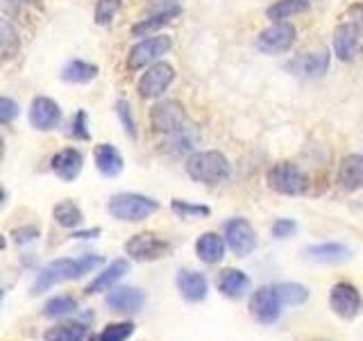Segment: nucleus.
Returning <instances> with one entry per match:
<instances>
[{"label": "nucleus", "mask_w": 363, "mask_h": 341, "mask_svg": "<svg viewBox=\"0 0 363 341\" xmlns=\"http://www.w3.org/2000/svg\"><path fill=\"white\" fill-rule=\"evenodd\" d=\"M100 264H102V259L96 257V255H84L79 259H68V257L57 259V261H52V264H48L39 273V278H37V282H34L32 291L41 293L45 289L55 287L57 282L77 280V278H82L84 273H91L94 269H98Z\"/></svg>", "instance_id": "nucleus-1"}, {"label": "nucleus", "mask_w": 363, "mask_h": 341, "mask_svg": "<svg viewBox=\"0 0 363 341\" xmlns=\"http://www.w3.org/2000/svg\"><path fill=\"white\" fill-rule=\"evenodd\" d=\"M186 173L202 185H218V182L230 178V162L218 151L193 153L186 159Z\"/></svg>", "instance_id": "nucleus-2"}, {"label": "nucleus", "mask_w": 363, "mask_h": 341, "mask_svg": "<svg viewBox=\"0 0 363 341\" xmlns=\"http://www.w3.org/2000/svg\"><path fill=\"white\" fill-rule=\"evenodd\" d=\"M107 210L118 221H143L159 210V202L141 193H118L109 200Z\"/></svg>", "instance_id": "nucleus-3"}, {"label": "nucleus", "mask_w": 363, "mask_h": 341, "mask_svg": "<svg viewBox=\"0 0 363 341\" xmlns=\"http://www.w3.org/2000/svg\"><path fill=\"white\" fill-rule=\"evenodd\" d=\"M268 185L284 196H300L306 189V175L293 162H277L268 170Z\"/></svg>", "instance_id": "nucleus-4"}, {"label": "nucleus", "mask_w": 363, "mask_h": 341, "mask_svg": "<svg viewBox=\"0 0 363 341\" xmlns=\"http://www.w3.org/2000/svg\"><path fill=\"white\" fill-rule=\"evenodd\" d=\"M186 121V112L184 105L177 100H162L150 109V123L155 132L162 134H177L184 128Z\"/></svg>", "instance_id": "nucleus-5"}, {"label": "nucleus", "mask_w": 363, "mask_h": 341, "mask_svg": "<svg viewBox=\"0 0 363 341\" xmlns=\"http://www.w3.org/2000/svg\"><path fill=\"white\" fill-rule=\"evenodd\" d=\"M170 48H173V39L166 37V34H155V37H147L143 41H139L130 50L128 55V66L132 71L136 68H143L147 64L157 62L159 57H164Z\"/></svg>", "instance_id": "nucleus-6"}, {"label": "nucleus", "mask_w": 363, "mask_h": 341, "mask_svg": "<svg viewBox=\"0 0 363 341\" xmlns=\"http://www.w3.org/2000/svg\"><path fill=\"white\" fill-rule=\"evenodd\" d=\"M293 43H295V28L286 21L272 23L270 28L261 30L259 37H257V48L261 53H268V55L286 53Z\"/></svg>", "instance_id": "nucleus-7"}, {"label": "nucleus", "mask_w": 363, "mask_h": 341, "mask_svg": "<svg viewBox=\"0 0 363 341\" xmlns=\"http://www.w3.org/2000/svg\"><path fill=\"white\" fill-rule=\"evenodd\" d=\"M225 244L238 257L250 255L257 248V232L245 219H232L225 223Z\"/></svg>", "instance_id": "nucleus-8"}, {"label": "nucleus", "mask_w": 363, "mask_h": 341, "mask_svg": "<svg viewBox=\"0 0 363 341\" xmlns=\"http://www.w3.org/2000/svg\"><path fill=\"white\" fill-rule=\"evenodd\" d=\"M250 314L261 325H270L277 321L281 314V301L275 287H261L252 293V298H250Z\"/></svg>", "instance_id": "nucleus-9"}, {"label": "nucleus", "mask_w": 363, "mask_h": 341, "mask_svg": "<svg viewBox=\"0 0 363 341\" xmlns=\"http://www.w3.org/2000/svg\"><path fill=\"white\" fill-rule=\"evenodd\" d=\"M125 250H128V255L136 261H152V259L164 257L170 250V244L152 232H141V234H134L130 242L125 244Z\"/></svg>", "instance_id": "nucleus-10"}, {"label": "nucleus", "mask_w": 363, "mask_h": 341, "mask_svg": "<svg viewBox=\"0 0 363 341\" xmlns=\"http://www.w3.org/2000/svg\"><path fill=\"white\" fill-rule=\"evenodd\" d=\"M175 80V68L168 62H155L139 80V94L143 98H159Z\"/></svg>", "instance_id": "nucleus-11"}, {"label": "nucleus", "mask_w": 363, "mask_h": 341, "mask_svg": "<svg viewBox=\"0 0 363 341\" xmlns=\"http://www.w3.org/2000/svg\"><path fill=\"white\" fill-rule=\"evenodd\" d=\"M329 307L338 314L340 318H354L359 310L363 307V301L357 291V287H352L347 282H338L329 291Z\"/></svg>", "instance_id": "nucleus-12"}, {"label": "nucleus", "mask_w": 363, "mask_h": 341, "mask_svg": "<svg viewBox=\"0 0 363 341\" xmlns=\"http://www.w3.org/2000/svg\"><path fill=\"white\" fill-rule=\"evenodd\" d=\"M329 68V53L327 50H313V53H304L300 57H295V60L289 64V71L300 75V77H306V80H315L327 73Z\"/></svg>", "instance_id": "nucleus-13"}, {"label": "nucleus", "mask_w": 363, "mask_h": 341, "mask_svg": "<svg viewBox=\"0 0 363 341\" xmlns=\"http://www.w3.org/2000/svg\"><path fill=\"white\" fill-rule=\"evenodd\" d=\"M60 121H62V109H60V105H57L52 98L39 96V98L32 100L30 123L37 130H52V128L60 125Z\"/></svg>", "instance_id": "nucleus-14"}, {"label": "nucleus", "mask_w": 363, "mask_h": 341, "mask_svg": "<svg viewBox=\"0 0 363 341\" xmlns=\"http://www.w3.org/2000/svg\"><path fill=\"white\" fill-rule=\"evenodd\" d=\"M359 28L354 23H340L334 32V53L340 62H352L359 48Z\"/></svg>", "instance_id": "nucleus-15"}, {"label": "nucleus", "mask_w": 363, "mask_h": 341, "mask_svg": "<svg viewBox=\"0 0 363 341\" xmlns=\"http://www.w3.org/2000/svg\"><path fill=\"white\" fill-rule=\"evenodd\" d=\"M143 303H145L143 291L134 289V287H116V289H111L107 296V305L113 312H121V314L139 312L143 307Z\"/></svg>", "instance_id": "nucleus-16"}, {"label": "nucleus", "mask_w": 363, "mask_h": 341, "mask_svg": "<svg viewBox=\"0 0 363 341\" xmlns=\"http://www.w3.org/2000/svg\"><path fill=\"white\" fill-rule=\"evenodd\" d=\"M177 289L186 301L200 303V301H204V296H207V291H209V282L198 271H179Z\"/></svg>", "instance_id": "nucleus-17"}, {"label": "nucleus", "mask_w": 363, "mask_h": 341, "mask_svg": "<svg viewBox=\"0 0 363 341\" xmlns=\"http://www.w3.org/2000/svg\"><path fill=\"white\" fill-rule=\"evenodd\" d=\"M82 162H84L82 153L75 151V148H66V151L57 153L52 157V170H55L57 178H62L66 182H73L79 175V170H82Z\"/></svg>", "instance_id": "nucleus-18"}, {"label": "nucleus", "mask_w": 363, "mask_h": 341, "mask_svg": "<svg viewBox=\"0 0 363 341\" xmlns=\"http://www.w3.org/2000/svg\"><path fill=\"white\" fill-rule=\"evenodd\" d=\"M336 180H338V185L347 191L361 189L363 187V155H347L338 166Z\"/></svg>", "instance_id": "nucleus-19"}, {"label": "nucleus", "mask_w": 363, "mask_h": 341, "mask_svg": "<svg viewBox=\"0 0 363 341\" xmlns=\"http://www.w3.org/2000/svg\"><path fill=\"white\" fill-rule=\"evenodd\" d=\"M128 271H130L128 259H116V261H111V264H109L105 271L98 273V276L86 284V293H100V291H109V289H113V284H116Z\"/></svg>", "instance_id": "nucleus-20"}, {"label": "nucleus", "mask_w": 363, "mask_h": 341, "mask_svg": "<svg viewBox=\"0 0 363 341\" xmlns=\"http://www.w3.org/2000/svg\"><path fill=\"white\" fill-rule=\"evenodd\" d=\"M306 257L313 261H323V264H338V261H347L352 257V250L345 244L327 242L306 248Z\"/></svg>", "instance_id": "nucleus-21"}, {"label": "nucleus", "mask_w": 363, "mask_h": 341, "mask_svg": "<svg viewBox=\"0 0 363 341\" xmlns=\"http://www.w3.org/2000/svg\"><path fill=\"white\" fill-rule=\"evenodd\" d=\"M216 284H218V291L223 296H227V298H241V296L245 293V289L250 287V280L243 271L225 269L218 276V280H216Z\"/></svg>", "instance_id": "nucleus-22"}, {"label": "nucleus", "mask_w": 363, "mask_h": 341, "mask_svg": "<svg viewBox=\"0 0 363 341\" xmlns=\"http://www.w3.org/2000/svg\"><path fill=\"white\" fill-rule=\"evenodd\" d=\"M94 159H96L98 170H100L102 175H107V178L118 175L121 170H123V155L111 144H100V146H96Z\"/></svg>", "instance_id": "nucleus-23"}, {"label": "nucleus", "mask_w": 363, "mask_h": 341, "mask_svg": "<svg viewBox=\"0 0 363 341\" xmlns=\"http://www.w3.org/2000/svg\"><path fill=\"white\" fill-rule=\"evenodd\" d=\"M196 253L204 264H218L225 257V242L216 232H204L196 242Z\"/></svg>", "instance_id": "nucleus-24"}, {"label": "nucleus", "mask_w": 363, "mask_h": 341, "mask_svg": "<svg viewBox=\"0 0 363 341\" xmlns=\"http://www.w3.org/2000/svg\"><path fill=\"white\" fill-rule=\"evenodd\" d=\"M179 11H182L179 7H168L164 11H159V14L147 16L141 23H136V26L132 28V34H134V37H147V34L157 32L159 28H164L166 23L173 21L175 16H179Z\"/></svg>", "instance_id": "nucleus-25"}, {"label": "nucleus", "mask_w": 363, "mask_h": 341, "mask_svg": "<svg viewBox=\"0 0 363 341\" xmlns=\"http://www.w3.org/2000/svg\"><path fill=\"white\" fill-rule=\"evenodd\" d=\"M309 9V0H277L275 5H270L266 9V16L272 23H279L284 18H291L295 14H302V11Z\"/></svg>", "instance_id": "nucleus-26"}, {"label": "nucleus", "mask_w": 363, "mask_h": 341, "mask_svg": "<svg viewBox=\"0 0 363 341\" xmlns=\"http://www.w3.org/2000/svg\"><path fill=\"white\" fill-rule=\"evenodd\" d=\"M96 75H98V66L82 62V60H75L71 64H66V68L62 71V77L66 80V82H75V85L91 82Z\"/></svg>", "instance_id": "nucleus-27"}, {"label": "nucleus", "mask_w": 363, "mask_h": 341, "mask_svg": "<svg viewBox=\"0 0 363 341\" xmlns=\"http://www.w3.org/2000/svg\"><path fill=\"white\" fill-rule=\"evenodd\" d=\"M18 45H21V39H18L16 28L11 26L7 18H0V57H3V60L14 57L18 53Z\"/></svg>", "instance_id": "nucleus-28"}, {"label": "nucleus", "mask_w": 363, "mask_h": 341, "mask_svg": "<svg viewBox=\"0 0 363 341\" xmlns=\"http://www.w3.org/2000/svg\"><path fill=\"white\" fill-rule=\"evenodd\" d=\"M84 337H86V328L82 323H64L50 328L43 335L45 341H84Z\"/></svg>", "instance_id": "nucleus-29"}, {"label": "nucleus", "mask_w": 363, "mask_h": 341, "mask_svg": "<svg viewBox=\"0 0 363 341\" xmlns=\"http://www.w3.org/2000/svg\"><path fill=\"white\" fill-rule=\"evenodd\" d=\"M55 221L64 227H75L82 223V210L73 200H62L55 207Z\"/></svg>", "instance_id": "nucleus-30"}, {"label": "nucleus", "mask_w": 363, "mask_h": 341, "mask_svg": "<svg viewBox=\"0 0 363 341\" xmlns=\"http://www.w3.org/2000/svg\"><path fill=\"white\" fill-rule=\"evenodd\" d=\"M77 310V301L73 298V296H55V298H50L48 303H45L43 307V314L50 316V318H60V316H66Z\"/></svg>", "instance_id": "nucleus-31"}, {"label": "nucleus", "mask_w": 363, "mask_h": 341, "mask_svg": "<svg viewBox=\"0 0 363 341\" xmlns=\"http://www.w3.org/2000/svg\"><path fill=\"white\" fill-rule=\"evenodd\" d=\"M277 296L281 305H302L306 298H309V291L302 284H295V282H286V284H277L275 287Z\"/></svg>", "instance_id": "nucleus-32"}, {"label": "nucleus", "mask_w": 363, "mask_h": 341, "mask_svg": "<svg viewBox=\"0 0 363 341\" xmlns=\"http://www.w3.org/2000/svg\"><path fill=\"white\" fill-rule=\"evenodd\" d=\"M134 332V325L123 321V323H111L107 325L105 330H102L100 335L91 337V341H128Z\"/></svg>", "instance_id": "nucleus-33"}, {"label": "nucleus", "mask_w": 363, "mask_h": 341, "mask_svg": "<svg viewBox=\"0 0 363 341\" xmlns=\"http://www.w3.org/2000/svg\"><path fill=\"white\" fill-rule=\"evenodd\" d=\"M118 7H121V0H98L96 11H94L96 23H100V26H107V23L116 16Z\"/></svg>", "instance_id": "nucleus-34"}, {"label": "nucleus", "mask_w": 363, "mask_h": 341, "mask_svg": "<svg viewBox=\"0 0 363 341\" xmlns=\"http://www.w3.org/2000/svg\"><path fill=\"white\" fill-rule=\"evenodd\" d=\"M173 210L182 216V219H198V216H209L211 210L204 207V205H191L186 200H173Z\"/></svg>", "instance_id": "nucleus-35"}, {"label": "nucleus", "mask_w": 363, "mask_h": 341, "mask_svg": "<svg viewBox=\"0 0 363 341\" xmlns=\"http://www.w3.org/2000/svg\"><path fill=\"white\" fill-rule=\"evenodd\" d=\"M116 112H118V119L123 121L125 132H128V134L132 136V139H134V136H136V123H134V117H132L130 102H128V100H118Z\"/></svg>", "instance_id": "nucleus-36"}, {"label": "nucleus", "mask_w": 363, "mask_h": 341, "mask_svg": "<svg viewBox=\"0 0 363 341\" xmlns=\"http://www.w3.org/2000/svg\"><path fill=\"white\" fill-rule=\"evenodd\" d=\"M18 117V105L16 100L7 96H0V123H11Z\"/></svg>", "instance_id": "nucleus-37"}, {"label": "nucleus", "mask_w": 363, "mask_h": 341, "mask_svg": "<svg viewBox=\"0 0 363 341\" xmlns=\"http://www.w3.org/2000/svg\"><path fill=\"white\" fill-rule=\"evenodd\" d=\"M295 232H298V223L291 219H279V221H275V225H272V237H277V239L293 237Z\"/></svg>", "instance_id": "nucleus-38"}, {"label": "nucleus", "mask_w": 363, "mask_h": 341, "mask_svg": "<svg viewBox=\"0 0 363 341\" xmlns=\"http://www.w3.org/2000/svg\"><path fill=\"white\" fill-rule=\"evenodd\" d=\"M73 136H77V139H89V130H86V112L79 109L75 114V119H73Z\"/></svg>", "instance_id": "nucleus-39"}, {"label": "nucleus", "mask_w": 363, "mask_h": 341, "mask_svg": "<svg viewBox=\"0 0 363 341\" xmlns=\"http://www.w3.org/2000/svg\"><path fill=\"white\" fill-rule=\"evenodd\" d=\"M14 234H16V242L23 244V242H32V239L37 237V230H34V227H28V230H16Z\"/></svg>", "instance_id": "nucleus-40"}, {"label": "nucleus", "mask_w": 363, "mask_h": 341, "mask_svg": "<svg viewBox=\"0 0 363 341\" xmlns=\"http://www.w3.org/2000/svg\"><path fill=\"white\" fill-rule=\"evenodd\" d=\"M352 11H354V26L359 28V32H363V3H359Z\"/></svg>", "instance_id": "nucleus-41"}, {"label": "nucleus", "mask_w": 363, "mask_h": 341, "mask_svg": "<svg viewBox=\"0 0 363 341\" xmlns=\"http://www.w3.org/2000/svg\"><path fill=\"white\" fill-rule=\"evenodd\" d=\"M94 234H100V230H91V232H77L75 237H94Z\"/></svg>", "instance_id": "nucleus-42"}, {"label": "nucleus", "mask_w": 363, "mask_h": 341, "mask_svg": "<svg viewBox=\"0 0 363 341\" xmlns=\"http://www.w3.org/2000/svg\"><path fill=\"white\" fill-rule=\"evenodd\" d=\"M3 155H5V144H3V139H0V159H3Z\"/></svg>", "instance_id": "nucleus-43"}, {"label": "nucleus", "mask_w": 363, "mask_h": 341, "mask_svg": "<svg viewBox=\"0 0 363 341\" xmlns=\"http://www.w3.org/2000/svg\"><path fill=\"white\" fill-rule=\"evenodd\" d=\"M3 200H5V191H3V187H0V205H3Z\"/></svg>", "instance_id": "nucleus-44"}, {"label": "nucleus", "mask_w": 363, "mask_h": 341, "mask_svg": "<svg viewBox=\"0 0 363 341\" xmlns=\"http://www.w3.org/2000/svg\"><path fill=\"white\" fill-rule=\"evenodd\" d=\"M0 248H5V239L3 237H0Z\"/></svg>", "instance_id": "nucleus-45"}, {"label": "nucleus", "mask_w": 363, "mask_h": 341, "mask_svg": "<svg viewBox=\"0 0 363 341\" xmlns=\"http://www.w3.org/2000/svg\"><path fill=\"white\" fill-rule=\"evenodd\" d=\"M21 3H34V0H21Z\"/></svg>", "instance_id": "nucleus-46"}, {"label": "nucleus", "mask_w": 363, "mask_h": 341, "mask_svg": "<svg viewBox=\"0 0 363 341\" xmlns=\"http://www.w3.org/2000/svg\"><path fill=\"white\" fill-rule=\"evenodd\" d=\"M0 303H3V291H0Z\"/></svg>", "instance_id": "nucleus-47"}]
</instances>
